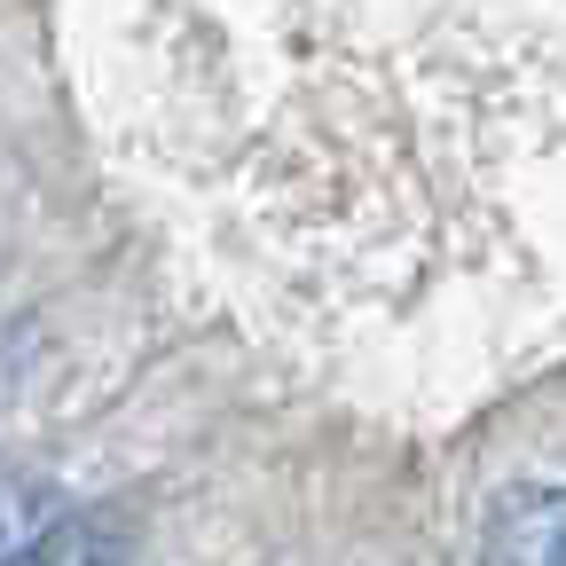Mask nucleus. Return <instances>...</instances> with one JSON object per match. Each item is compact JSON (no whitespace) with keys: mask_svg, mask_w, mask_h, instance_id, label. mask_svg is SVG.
<instances>
[{"mask_svg":"<svg viewBox=\"0 0 566 566\" xmlns=\"http://www.w3.org/2000/svg\"><path fill=\"white\" fill-rule=\"evenodd\" d=\"M480 566H566V488L520 480L480 520Z\"/></svg>","mask_w":566,"mask_h":566,"instance_id":"1","label":"nucleus"},{"mask_svg":"<svg viewBox=\"0 0 566 566\" xmlns=\"http://www.w3.org/2000/svg\"><path fill=\"white\" fill-rule=\"evenodd\" d=\"M126 558V527L111 512H63L17 566H118Z\"/></svg>","mask_w":566,"mask_h":566,"instance_id":"2","label":"nucleus"},{"mask_svg":"<svg viewBox=\"0 0 566 566\" xmlns=\"http://www.w3.org/2000/svg\"><path fill=\"white\" fill-rule=\"evenodd\" d=\"M55 520H63L55 488H48V480H32V472H9V480H0V566H17V558H24Z\"/></svg>","mask_w":566,"mask_h":566,"instance_id":"3","label":"nucleus"},{"mask_svg":"<svg viewBox=\"0 0 566 566\" xmlns=\"http://www.w3.org/2000/svg\"><path fill=\"white\" fill-rule=\"evenodd\" d=\"M0 370H9V354H0Z\"/></svg>","mask_w":566,"mask_h":566,"instance_id":"4","label":"nucleus"}]
</instances>
